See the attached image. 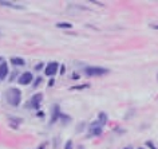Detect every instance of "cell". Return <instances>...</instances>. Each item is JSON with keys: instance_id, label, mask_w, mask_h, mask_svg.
Wrapping results in <instances>:
<instances>
[{"instance_id": "6da1fadb", "label": "cell", "mask_w": 158, "mask_h": 149, "mask_svg": "<svg viewBox=\"0 0 158 149\" xmlns=\"http://www.w3.org/2000/svg\"><path fill=\"white\" fill-rule=\"evenodd\" d=\"M20 100H22V93L19 89L12 87L7 92V101H8L12 106H18V105L20 104Z\"/></svg>"}, {"instance_id": "7a4b0ae2", "label": "cell", "mask_w": 158, "mask_h": 149, "mask_svg": "<svg viewBox=\"0 0 158 149\" xmlns=\"http://www.w3.org/2000/svg\"><path fill=\"white\" fill-rule=\"evenodd\" d=\"M109 70L107 69H103V67H86L85 73L87 74L89 77H98V75H103V74H106Z\"/></svg>"}, {"instance_id": "3957f363", "label": "cell", "mask_w": 158, "mask_h": 149, "mask_svg": "<svg viewBox=\"0 0 158 149\" xmlns=\"http://www.w3.org/2000/svg\"><path fill=\"white\" fill-rule=\"evenodd\" d=\"M58 67H59V63H58V62H50V63L47 65L46 70H44L46 75H48V77L55 75V74L58 73Z\"/></svg>"}, {"instance_id": "277c9868", "label": "cell", "mask_w": 158, "mask_h": 149, "mask_svg": "<svg viewBox=\"0 0 158 149\" xmlns=\"http://www.w3.org/2000/svg\"><path fill=\"white\" fill-rule=\"evenodd\" d=\"M32 74L31 73H23L20 77H19V83H22V85H28V83H31V81H32Z\"/></svg>"}, {"instance_id": "5b68a950", "label": "cell", "mask_w": 158, "mask_h": 149, "mask_svg": "<svg viewBox=\"0 0 158 149\" xmlns=\"http://www.w3.org/2000/svg\"><path fill=\"white\" fill-rule=\"evenodd\" d=\"M42 98H43L42 94H35V96L32 97V100H31V106H32L34 109H38L39 105H40Z\"/></svg>"}, {"instance_id": "8992f818", "label": "cell", "mask_w": 158, "mask_h": 149, "mask_svg": "<svg viewBox=\"0 0 158 149\" xmlns=\"http://www.w3.org/2000/svg\"><path fill=\"white\" fill-rule=\"evenodd\" d=\"M90 132H91V134H101L102 133V125L99 122H95V124H93L91 125V128H90Z\"/></svg>"}, {"instance_id": "52a82bcc", "label": "cell", "mask_w": 158, "mask_h": 149, "mask_svg": "<svg viewBox=\"0 0 158 149\" xmlns=\"http://www.w3.org/2000/svg\"><path fill=\"white\" fill-rule=\"evenodd\" d=\"M7 74H8V66L4 62V63L0 65V81H3L4 78L7 77Z\"/></svg>"}, {"instance_id": "ba28073f", "label": "cell", "mask_w": 158, "mask_h": 149, "mask_svg": "<svg viewBox=\"0 0 158 149\" xmlns=\"http://www.w3.org/2000/svg\"><path fill=\"white\" fill-rule=\"evenodd\" d=\"M11 62H12L14 65H16V66H23L24 65V59H22V58H11Z\"/></svg>"}, {"instance_id": "9c48e42d", "label": "cell", "mask_w": 158, "mask_h": 149, "mask_svg": "<svg viewBox=\"0 0 158 149\" xmlns=\"http://www.w3.org/2000/svg\"><path fill=\"white\" fill-rule=\"evenodd\" d=\"M107 122V117H106L105 113H99V124L103 126V125Z\"/></svg>"}, {"instance_id": "30bf717a", "label": "cell", "mask_w": 158, "mask_h": 149, "mask_svg": "<svg viewBox=\"0 0 158 149\" xmlns=\"http://www.w3.org/2000/svg\"><path fill=\"white\" fill-rule=\"evenodd\" d=\"M59 116H60V114H59V109H58V106H55V114L52 116V118H51V122H55V121L58 120Z\"/></svg>"}, {"instance_id": "8fae6325", "label": "cell", "mask_w": 158, "mask_h": 149, "mask_svg": "<svg viewBox=\"0 0 158 149\" xmlns=\"http://www.w3.org/2000/svg\"><path fill=\"white\" fill-rule=\"evenodd\" d=\"M58 27L59 28H71L73 26H71L70 23H58Z\"/></svg>"}, {"instance_id": "7c38bea8", "label": "cell", "mask_w": 158, "mask_h": 149, "mask_svg": "<svg viewBox=\"0 0 158 149\" xmlns=\"http://www.w3.org/2000/svg\"><path fill=\"white\" fill-rule=\"evenodd\" d=\"M64 149H73V141H67L64 145Z\"/></svg>"}, {"instance_id": "4fadbf2b", "label": "cell", "mask_w": 158, "mask_h": 149, "mask_svg": "<svg viewBox=\"0 0 158 149\" xmlns=\"http://www.w3.org/2000/svg\"><path fill=\"white\" fill-rule=\"evenodd\" d=\"M85 87H89V85H82V86H74V87H71L73 90L75 89H85Z\"/></svg>"}, {"instance_id": "5bb4252c", "label": "cell", "mask_w": 158, "mask_h": 149, "mask_svg": "<svg viewBox=\"0 0 158 149\" xmlns=\"http://www.w3.org/2000/svg\"><path fill=\"white\" fill-rule=\"evenodd\" d=\"M42 82V78H38L36 81H35V83H34V87H36V86H39V83Z\"/></svg>"}, {"instance_id": "9a60e30c", "label": "cell", "mask_w": 158, "mask_h": 149, "mask_svg": "<svg viewBox=\"0 0 158 149\" xmlns=\"http://www.w3.org/2000/svg\"><path fill=\"white\" fill-rule=\"evenodd\" d=\"M146 145H148V147H150L152 149H157V148H156V147H154V145H153V143H150V141H148V143H146Z\"/></svg>"}, {"instance_id": "2e32d148", "label": "cell", "mask_w": 158, "mask_h": 149, "mask_svg": "<svg viewBox=\"0 0 158 149\" xmlns=\"http://www.w3.org/2000/svg\"><path fill=\"white\" fill-rule=\"evenodd\" d=\"M64 70H66V67H64V66H62V67H60V74H64Z\"/></svg>"}, {"instance_id": "e0dca14e", "label": "cell", "mask_w": 158, "mask_h": 149, "mask_svg": "<svg viewBox=\"0 0 158 149\" xmlns=\"http://www.w3.org/2000/svg\"><path fill=\"white\" fill-rule=\"evenodd\" d=\"M54 83H55V81H54V79H51V81L48 82V86H52Z\"/></svg>"}, {"instance_id": "ac0fdd59", "label": "cell", "mask_w": 158, "mask_h": 149, "mask_svg": "<svg viewBox=\"0 0 158 149\" xmlns=\"http://www.w3.org/2000/svg\"><path fill=\"white\" fill-rule=\"evenodd\" d=\"M138 149H143V148H138Z\"/></svg>"}, {"instance_id": "d6986e66", "label": "cell", "mask_w": 158, "mask_h": 149, "mask_svg": "<svg viewBox=\"0 0 158 149\" xmlns=\"http://www.w3.org/2000/svg\"><path fill=\"white\" fill-rule=\"evenodd\" d=\"M125 149H130V148H125Z\"/></svg>"}]
</instances>
